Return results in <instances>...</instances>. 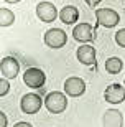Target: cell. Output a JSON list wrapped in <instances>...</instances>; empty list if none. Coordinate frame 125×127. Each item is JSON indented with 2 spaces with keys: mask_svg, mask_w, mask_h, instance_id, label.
<instances>
[{
  "mask_svg": "<svg viewBox=\"0 0 125 127\" xmlns=\"http://www.w3.org/2000/svg\"><path fill=\"white\" fill-rule=\"evenodd\" d=\"M43 106V99L35 93H28L20 101V109L23 114H36Z\"/></svg>",
  "mask_w": 125,
  "mask_h": 127,
  "instance_id": "obj_5",
  "label": "cell"
},
{
  "mask_svg": "<svg viewBox=\"0 0 125 127\" xmlns=\"http://www.w3.org/2000/svg\"><path fill=\"white\" fill-rule=\"evenodd\" d=\"M102 126L104 127H124V116L117 109H109L105 111L102 117Z\"/></svg>",
  "mask_w": 125,
  "mask_h": 127,
  "instance_id": "obj_12",
  "label": "cell"
},
{
  "mask_svg": "<svg viewBox=\"0 0 125 127\" xmlns=\"http://www.w3.org/2000/svg\"><path fill=\"white\" fill-rule=\"evenodd\" d=\"M23 83L28 88H33V89H40L45 86L46 83V74L43 73V69L40 68H28L23 74Z\"/></svg>",
  "mask_w": 125,
  "mask_h": 127,
  "instance_id": "obj_4",
  "label": "cell"
},
{
  "mask_svg": "<svg viewBox=\"0 0 125 127\" xmlns=\"http://www.w3.org/2000/svg\"><path fill=\"white\" fill-rule=\"evenodd\" d=\"M8 121H7V116L3 112H0V127H7Z\"/></svg>",
  "mask_w": 125,
  "mask_h": 127,
  "instance_id": "obj_18",
  "label": "cell"
},
{
  "mask_svg": "<svg viewBox=\"0 0 125 127\" xmlns=\"http://www.w3.org/2000/svg\"><path fill=\"white\" fill-rule=\"evenodd\" d=\"M15 22V13L8 8H2L0 10V25L2 27H10Z\"/></svg>",
  "mask_w": 125,
  "mask_h": 127,
  "instance_id": "obj_15",
  "label": "cell"
},
{
  "mask_svg": "<svg viewBox=\"0 0 125 127\" xmlns=\"http://www.w3.org/2000/svg\"><path fill=\"white\" fill-rule=\"evenodd\" d=\"M36 17L43 23H51L56 20V17H59V12L51 2H40L36 5Z\"/></svg>",
  "mask_w": 125,
  "mask_h": 127,
  "instance_id": "obj_7",
  "label": "cell"
},
{
  "mask_svg": "<svg viewBox=\"0 0 125 127\" xmlns=\"http://www.w3.org/2000/svg\"><path fill=\"white\" fill-rule=\"evenodd\" d=\"M100 2H102V0H86V3H87L89 7H92V8H96Z\"/></svg>",
  "mask_w": 125,
  "mask_h": 127,
  "instance_id": "obj_19",
  "label": "cell"
},
{
  "mask_svg": "<svg viewBox=\"0 0 125 127\" xmlns=\"http://www.w3.org/2000/svg\"><path fill=\"white\" fill-rule=\"evenodd\" d=\"M122 68H124V61L117 56H112L105 61V69L109 74H119L122 71Z\"/></svg>",
  "mask_w": 125,
  "mask_h": 127,
  "instance_id": "obj_14",
  "label": "cell"
},
{
  "mask_svg": "<svg viewBox=\"0 0 125 127\" xmlns=\"http://www.w3.org/2000/svg\"><path fill=\"white\" fill-rule=\"evenodd\" d=\"M59 20L64 25H74L79 20V10L74 5H66L59 10Z\"/></svg>",
  "mask_w": 125,
  "mask_h": 127,
  "instance_id": "obj_13",
  "label": "cell"
},
{
  "mask_svg": "<svg viewBox=\"0 0 125 127\" xmlns=\"http://www.w3.org/2000/svg\"><path fill=\"white\" fill-rule=\"evenodd\" d=\"M13 127H33L30 122H25V121H22V122H17Z\"/></svg>",
  "mask_w": 125,
  "mask_h": 127,
  "instance_id": "obj_20",
  "label": "cell"
},
{
  "mask_svg": "<svg viewBox=\"0 0 125 127\" xmlns=\"http://www.w3.org/2000/svg\"><path fill=\"white\" fill-rule=\"evenodd\" d=\"M76 56H77V61L81 64L92 66L96 64V48L91 45H81L76 51Z\"/></svg>",
  "mask_w": 125,
  "mask_h": 127,
  "instance_id": "obj_11",
  "label": "cell"
},
{
  "mask_svg": "<svg viewBox=\"0 0 125 127\" xmlns=\"http://www.w3.org/2000/svg\"><path fill=\"white\" fill-rule=\"evenodd\" d=\"M45 107L51 114H61L64 112L68 107V94L59 93V91H53L45 97Z\"/></svg>",
  "mask_w": 125,
  "mask_h": 127,
  "instance_id": "obj_1",
  "label": "cell"
},
{
  "mask_svg": "<svg viewBox=\"0 0 125 127\" xmlns=\"http://www.w3.org/2000/svg\"><path fill=\"white\" fill-rule=\"evenodd\" d=\"M124 86H125V81H124Z\"/></svg>",
  "mask_w": 125,
  "mask_h": 127,
  "instance_id": "obj_22",
  "label": "cell"
},
{
  "mask_svg": "<svg viewBox=\"0 0 125 127\" xmlns=\"http://www.w3.org/2000/svg\"><path fill=\"white\" fill-rule=\"evenodd\" d=\"M104 99L110 104H120L125 101V86L114 83V84L107 86V89L104 91Z\"/></svg>",
  "mask_w": 125,
  "mask_h": 127,
  "instance_id": "obj_10",
  "label": "cell"
},
{
  "mask_svg": "<svg viewBox=\"0 0 125 127\" xmlns=\"http://www.w3.org/2000/svg\"><path fill=\"white\" fill-rule=\"evenodd\" d=\"M20 73V63L12 56H5L0 61V74L5 79H15Z\"/></svg>",
  "mask_w": 125,
  "mask_h": 127,
  "instance_id": "obj_6",
  "label": "cell"
},
{
  "mask_svg": "<svg viewBox=\"0 0 125 127\" xmlns=\"http://www.w3.org/2000/svg\"><path fill=\"white\" fill-rule=\"evenodd\" d=\"M96 18L100 27L105 28H114L120 22V15L114 8H96Z\"/></svg>",
  "mask_w": 125,
  "mask_h": 127,
  "instance_id": "obj_3",
  "label": "cell"
},
{
  "mask_svg": "<svg viewBox=\"0 0 125 127\" xmlns=\"http://www.w3.org/2000/svg\"><path fill=\"white\" fill-rule=\"evenodd\" d=\"M115 43L120 48H125V28L119 30V32L115 33Z\"/></svg>",
  "mask_w": 125,
  "mask_h": 127,
  "instance_id": "obj_17",
  "label": "cell"
},
{
  "mask_svg": "<svg viewBox=\"0 0 125 127\" xmlns=\"http://www.w3.org/2000/svg\"><path fill=\"white\" fill-rule=\"evenodd\" d=\"M43 41L48 48H53V50H59L66 45L68 41V35L66 32H63L61 28H50L45 36H43Z\"/></svg>",
  "mask_w": 125,
  "mask_h": 127,
  "instance_id": "obj_2",
  "label": "cell"
},
{
  "mask_svg": "<svg viewBox=\"0 0 125 127\" xmlns=\"http://www.w3.org/2000/svg\"><path fill=\"white\" fill-rule=\"evenodd\" d=\"M64 93L69 97H79L86 93V83L77 76H71L64 81Z\"/></svg>",
  "mask_w": 125,
  "mask_h": 127,
  "instance_id": "obj_8",
  "label": "cell"
},
{
  "mask_svg": "<svg viewBox=\"0 0 125 127\" xmlns=\"http://www.w3.org/2000/svg\"><path fill=\"white\" fill-rule=\"evenodd\" d=\"M10 91V84H8V79H5V78H2L0 79V97H3V96L8 94Z\"/></svg>",
  "mask_w": 125,
  "mask_h": 127,
  "instance_id": "obj_16",
  "label": "cell"
},
{
  "mask_svg": "<svg viewBox=\"0 0 125 127\" xmlns=\"http://www.w3.org/2000/svg\"><path fill=\"white\" fill-rule=\"evenodd\" d=\"M73 38L79 43H91L94 41V28L91 23H77L73 28Z\"/></svg>",
  "mask_w": 125,
  "mask_h": 127,
  "instance_id": "obj_9",
  "label": "cell"
},
{
  "mask_svg": "<svg viewBox=\"0 0 125 127\" xmlns=\"http://www.w3.org/2000/svg\"><path fill=\"white\" fill-rule=\"evenodd\" d=\"M3 2H7V3H17V2H20V0H3Z\"/></svg>",
  "mask_w": 125,
  "mask_h": 127,
  "instance_id": "obj_21",
  "label": "cell"
}]
</instances>
